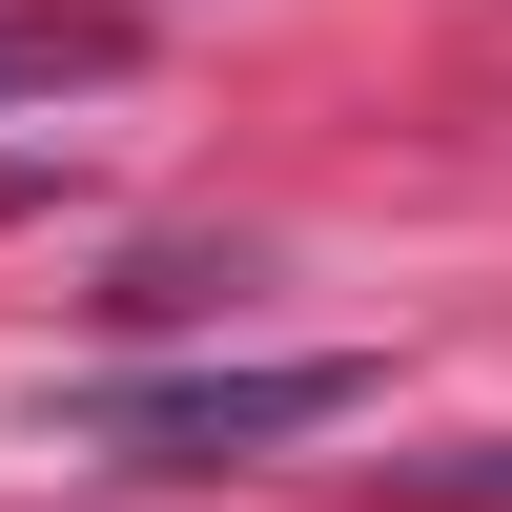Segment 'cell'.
Here are the masks:
<instances>
[{"mask_svg": "<svg viewBox=\"0 0 512 512\" xmlns=\"http://www.w3.org/2000/svg\"><path fill=\"white\" fill-rule=\"evenodd\" d=\"M369 369L349 349H267V369H164V390H82V451L103 472H246V451H308L349 431Z\"/></svg>", "mask_w": 512, "mask_h": 512, "instance_id": "6da1fadb", "label": "cell"}, {"mask_svg": "<svg viewBox=\"0 0 512 512\" xmlns=\"http://www.w3.org/2000/svg\"><path fill=\"white\" fill-rule=\"evenodd\" d=\"M123 62H144L123 0H21V21H0V103H82V82H123Z\"/></svg>", "mask_w": 512, "mask_h": 512, "instance_id": "7a4b0ae2", "label": "cell"}, {"mask_svg": "<svg viewBox=\"0 0 512 512\" xmlns=\"http://www.w3.org/2000/svg\"><path fill=\"white\" fill-rule=\"evenodd\" d=\"M390 512H512V431H472V451H390Z\"/></svg>", "mask_w": 512, "mask_h": 512, "instance_id": "3957f363", "label": "cell"}]
</instances>
